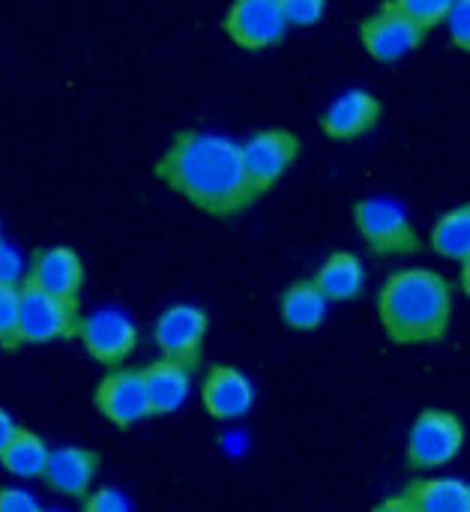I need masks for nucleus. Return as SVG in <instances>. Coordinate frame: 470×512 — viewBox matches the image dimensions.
Segmentation results:
<instances>
[{
    "label": "nucleus",
    "mask_w": 470,
    "mask_h": 512,
    "mask_svg": "<svg viewBox=\"0 0 470 512\" xmlns=\"http://www.w3.org/2000/svg\"><path fill=\"white\" fill-rule=\"evenodd\" d=\"M159 177L213 216H234L255 201L240 144L219 135L180 132L159 162Z\"/></svg>",
    "instance_id": "f257e3e1"
},
{
    "label": "nucleus",
    "mask_w": 470,
    "mask_h": 512,
    "mask_svg": "<svg viewBox=\"0 0 470 512\" xmlns=\"http://www.w3.org/2000/svg\"><path fill=\"white\" fill-rule=\"evenodd\" d=\"M378 312L396 342H432L450 327L453 294L435 270H402L384 285Z\"/></svg>",
    "instance_id": "f03ea898"
},
{
    "label": "nucleus",
    "mask_w": 470,
    "mask_h": 512,
    "mask_svg": "<svg viewBox=\"0 0 470 512\" xmlns=\"http://www.w3.org/2000/svg\"><path fill=\"white\" fill-rule=\"evenodd\" d=\"M78 309L69 300H57L30 285L18 291L15 342H51L78 333Z\"/></svg>",
    "instance_id": "7ed1b4c3"
},
{
    "label": "nucleus",
    "mask_w": 470,
    "mask_h": 512,
    "mask_svg": "<svg viewBox=\"0 0 470 512\" xmlns=\"http://www.w3.org/2000/svg\"><path fill=\"white\" fill-rule=\"evenodd\" d=\"M357 228L378 255H408L417 252L420 240L405 216V210L390 198H366L354 210Z\"/></svg>",
    "instance_id": "20e7f679"
},
{
    "label": "nucleus",
    "mask_w": 470,
    "mask_h": 512,
    "mask_svg": "<svg viewBox=\"0 0 470 512\" xmlns=\"http://www.w3.org/2000/svg\"><path fill=\"white\" fill-rule=\"evenodd\" d=\"M462 444H465V429L456 414L426 411L411 432L408 456L411 465L417 468H441L459 456Z\"/></svg>",
    "instance_id": "39448f33"
},
{
    "label": "nucleus",
    "mask_w": 470,
    "mask_h": 512,
    "mask_svg": "<svg viewBox=\"0 0 470 512\" xmlns=\"http://www.w3.org/2000/svg\"><path fill=\"white\" fill-rule=\"evenodd\" d=\"M297 150H300L297 135H291L285 129H267V132H258L255 138H249V144L240 147V156H243V171H246L252 189L255 192L270 189L288 171V165L297 159Z\"/></svg>",
    "instance_id": "423d86ee"
},
{
    "label": "nucleus",
    "mask_w": 470,
    "mask_h": 512,
    "mask_svg": "<svg viewBox=\"0 0 470 512\" xmlns=\"http://www.w3.org/2000/svg\"><path fill=\"white\" fill-rule=\"evenodd\" d=\"M207 333V315L195 306H171L156 324V345L165 360L192 369L201 357V342Z\"/></svg>",
    "instance_id": "0eeeda50"
},
{
    "label": "nucleus",
    "mask_w": 470,
    "mask_h": 512,
    "mask_svg": "<svg viewBox=\"0 0 470 512\" xmlns=\"http://www.w3.org/2000/svg\"><path fill=\"white\" fill-rule=\"evenodd\" d=\"M225 30L243 48H267L285 36L288 24L279 0H240L231 6Z\"/></svg>",
    "instance_id": "6e6552de"
},
{
    "label": "nucleus",
    "mask_w": 470,
    "mask_h": 512,
    "mask_svg": "<svg viewBox=\"0 0 470 512\" xmlns=\"http://www.w3.org/2000/svg\"><path fill=\"white\" fill-rule=\"evenodd\" d=\"M78 333H81L84 348L99 363H108V366L123 363L132 354L135 342H138L135 324L123 312H117V309H99V312L87 315L78 324Z\"/></svg>",
    "instance_id": "1a4fd4ad"
},
{
    "label": "nucleus",
    "mask_w": 470,
    "mask_h": 512,
    "mask_svg": "<svg viewBox=\"0 0 470 512\" xmlns=\"http://www.w3.org/2000/svg\"><path fill=\"white\" fill-rule=\"evenodd\" d=\"M81 282H84V267H81V258L69 246H48L33 255L30 279H27L30 288L51 294L57 300L75 303Z\"/></svg>",
    "instance_id": "9d476101"
},
{
    "label": "nucleus",
    "mask_w": 470,
    "mask_h": 512,
    "mask_svg": "<svg viewBox=\"0 0 470 512\" xmlns=\"http://www.w3.org/2000/svg\"><path fill=\"white\" fill-rule=\"evenodd\" d=\"M423 36H426V30L420 24L408 21L405 15H399L390 3L363 24V45H366V51L375 60H384V63L387 60H399L408 51H414L423 42Z\"/></svg>",
    "instance_id": "9b49d317"
},
{
    "label": "nucleus",
    "mask_w": 470,
    "mask_h": 512,
    "mask_svg": "<svg viewBox=\"0 0 470 512\" xmlns=\"http://www.w3.org/2000/svg\"><path fill=\"white\" fill-rule=\"evenodd\" d=\"M96 405L114 426H123V429L144 420L150 414V408H147L141 372H135V369L111 372L96 390Z\"/></svg>",
    "instance_id": "f8f14e48"
},
{
    "label": "nucleus",
    "mask_w": 470,
    "mask_h": 512,
    "mask_svg": "<svg viewBox=\"0 0 470 512\" xmlns=\"http://www.w3.org/2000/svg\"><path fill=\"white\" fill-rule=\"evenodd\" d=\"M204 408L210 411V417L216 420H237L243 417L252 402H255V390H252V381L231 369V366H216L207 381H204Z\"/></svg>",
    "instance_id": "ddd939ff"
},
{
    "label": "nucleus",
    "mask_w": 470,
    "mask_h": 512,
    "mask_svg": "<svg viewBox=\"0 0 470 512\" xmlns=\"http://www.w3.org/2000/svg\"><path fill=\"white\" fill-rule=\"evenodd\" d=\"M378 117H381V102L366 90H351L327 108L321 123L330 138L345 141V138H357L366 129H372L378 123Z\"/></svg>",
    "instance_id": "4468645a"
},
{
    "label": "nucleus",
    "mask_w": 470,
    "mask_h": 512,
    "mask_svg": "<svg viewBox=\"0 0 470 512\" xmlns=\"http://www.w3.org/2000/svg\"><path fill=\"white\" fill-rule=\"evenodd\" d=\"M141 381H144V396H147L150 414H171L189 396V369H183L171 360L150 363L141 372Z\"/></svg>",
    "instance_id": "2eb2a0df"
},
{
    "label": "nucleus",
    "mask_w": 470,
    "mask_h": 512,
    "mask_svg": "<svg viewBox=\"0 0 470 512\" xmlns=\"http://www.w3.org/2000/svg\"><path fill=\"white\" fill-rule=\"evenodd\" d=\"M96 468H99V459L96 453L90 450H78V447H63L57 453L48 456V465H45V480L54 492H63V495H84L96 477Z\"/></svg>",
    "instance_id": "dca6fc26"
},
{
    "label": "nucleus",
    "mask_w": 470,
    "mask_h": 512,
    "mask_svg": "<svg viewBox=\"0 0 470 512\" xmlns=\"http://www.w3.org/2000/svg\"><path fill=\"white\" fill-rule=\"evenodd\" d=\"M315 288L324 300H354L363 291V264L351 252H336L315 276Z\"/></svg>",
    "instance_id": "f3484780"
},
{
    "label": "nucleus",
    "mask_w": 470,
    "mask_h": 512,
    "mask_svg": "<svg viewBox=\"0 0 470 512\" xmlns=\"http://www.w3.org/2000/svg\"><path fill=\"white\" fill-rule=\"evenodd\" d=\"M405 501L414 512H470V489L462 480H426L414 486Z\"/></svg>",
    "instance_id": "a211bd4d"
},
{
    "label": "nucleus",
    "mask_w": 470,
    "mask_h": 512,
    "mask_svg": "<svg viewBox=\"0 0 470 512\" xmlns=\"http://www.w3.org/2000/svg\"><path fill=\"white\" fill-rule=\"evenodd\" d=\"M48 456H51V450L45 447V441L39 435H33L30 429H18L12 435V441L6 444V450L0 453V462L9 474L33 480V477L45 474Z\"/></svg>",
    "instance_id": "6ab92c4d"
},
{
    "label": "nucleus",
    "mask_w": 470,
    "mask_h": 512,
    "mask_svg": "<svg viewBox=\"0 0 470 512\" xmlns=\"http://www.w3.org/2000/svg\"><path fill=\"white\" fill-rule=\"evenodd\" d=\"M327 315V300L315 282H297L282 297V318L294 330H315Z\"/></svg>",
    "instance_id": "aec40b11"
},
{
    "label": "nucleus",
    "mask_w": 470,
    "mask_h": 512,
    "mask_svg": "<svg viewBox=\"0 0 470 512\" xmlns=\"http://www.w3.org/2000/svg\"><path fill=\"white\" fill-rule=\"evenodd\" d=\"M432 246L435 252L453 258V261H465L470 258V207H459L453 213H447L435 234H432Z\"/></svg>",
    "instance_id": "412c9836"
},
{
    "label": "nucleus",
    "mask_w": 470,
    "mask_h": 512,
    "mask_svg": "<svg viewBox=\"0 0 470 512\" xmlns=\"http://www.w3.org/2000/svg\"><path fill=\"white\" fill-rule=\"evenodd\" d=\"M399 15H405L408 21L420 24L423 30L435 27L441 18H447V9L450 3L447 0H399V3H390Z\"/></svg>",
    "instance_id": "4be33fe9"
},
{
    "label": "nucleus",
    "mask_w": 470,
    "mask_h": 512,
    "mask_svg": "<svg viewBox=\"0 0 470 512\" xmlns=\"http://www.w3.org/2000/svg\"><path fill=\"white\" fill-rule=\"evenodd\" d=\"M15 318H18V288L0 285V342L15 345Z\"/></svg>",
    "instance_id": "5701e85b"
},
{
    "label": "nucleus",
    "mask_w": 470,
    "mask_h": 512,
    "mask_svg": "<svg viewBox=\"0 0 470 512\" xmlns=\"http://www.w3.org/2000/svg\"><path fill=\"white\" fill-rule=\"evenodd\" d=\"M285 24H315L324 15L321 0H279Z\"/></svg>",
    "instance_id": "b1692460"
},
{
    "label": "nucleus",
    "mask_w": 470,
    "mask_h": 512,
    "mask_svg": "<svg viewBox=\"0 0 470 512\" xmlns=\"http://www.w3.org/2000/svg\"><path fill=\"white\" fill-rule=\"evenodd\" d=\"M447 21H450V33L456 39L459 48H470V3L468 0H456L447 9Z\"/></svg>",
    "instance_id": "393cba45"
},
{
    "label": "nucleus",
    "mask_w": 470,
    "mask_h": 512,
    "mask_svg": "<svg viewBox=\"0 0 470 512\" xmlns=\"http://www.w3.org/2000/svg\"><path fill=\"white\" fill-rule=\"evenodd\" d=\"M84 512H132L129 501L117 492V489H99L87 498Z\"/></svg>",
    "instance_id": "a878e982"
},
{
    "label": "nucleus",
    "mask_w": 470,
    "mask_h": 512,
    "mask_svg": "<svg viewBox=\"0 0 470 512\" xmlns=\"http://www.w3.org/2000/svg\"><path fill=\"white\" fill-rule=\"evenodd\" d=\"M0 512H42L36 498L24 489H0Z\"/></svg>",
    "instance_id": "bb28decb"
},
{
    "label": "nucleus",
    "mask_w": 470,
    "mask_h": 512,
    "mask_svg": "<svg viewBox=\"0 0 470 512\" xmlns=\"http://www.w3.org/2000/svg\"><path fill=\"white\" fill-rule=\"evenodd\" d=\"M21 255L9 246V243H3L0 240V285H12L15 288V282H18V276H21Z\"/></svg>",
    "instance_id": "cd10ccee"
},
{
    "label": "nucleus",
    "mask_w": 470,
    "mask_h": 512,
    "mask_svg": "<svg viewBox=\"0 0 470 512\" xmlns=\"http://www.w3.org/2000/svg\"><path fill=\"white\" fill-rule=\"evenodd\" d=\"M18 432V426L12 423V417L0 408V453L6 450V444L12 441V435Z\"/></svg>",
    "instance_id": "c85d7f7f"
},
{
    "label": "nucleus",
    "mask_w": 470,
    "mask_h": 512,
    "mask_svg": "<svg viewBox=\"0 0 470 512\" xmlns=\"http://www.w3.org/2000/svg\"><path fill=\"white\" fill-rule=\"evenodd\" d=\"M375 512H414V507L405 498H396V501H387L384 507H378Z\"/></svg>",
    "instance_id": "c756f323"
},
{
    "label": "nucleus",
    "mask_w": 470,
    "mask_h": 512,
    "mask_svg": "<svg viewBox=\"0 0 470 512\" xmlns=\"http://www.w3.org/2000/svg\"><path fill=\"white\" fill-rule=\"evenodd\" d=\"M48 512H60V510H48Z\"/></svg>",
    "instance_id": "7c9ffc66"
}]
</instances>
